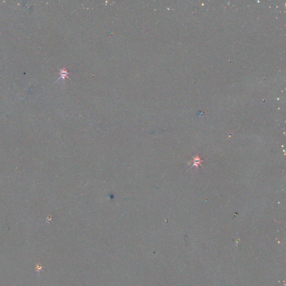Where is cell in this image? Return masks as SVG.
<instances>
[{"label": "cell", "mask_w": 286, "mask_h": 286, "mask_svg": "<svg viewBox=\"0 0 286 286\" xmlns=\"http://www.w3.org/2000/svg\"><path fill=\"white\" fill-rule=\"evenodd\" d=\"M60 76H61V77L64 78V77H66V76H67L68 73L67 72V71H65V69H63V70H61V71H60Z\"/></svg>", "instance_id": "obj_1"}]
</instances>
